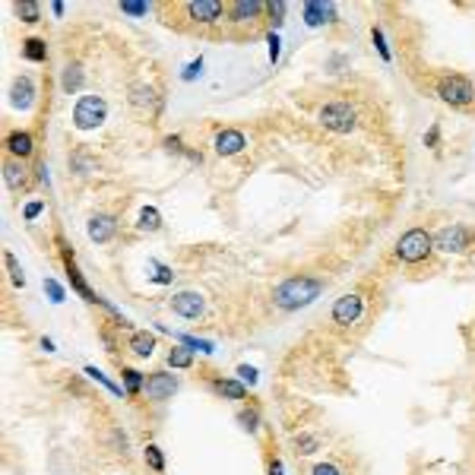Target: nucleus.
Returning <instances> with one entry per match:
<instances>
[{
	"label": "nucleus",
	"mask_w": 475,
	"mask_h": 475,
	"mask_svg": "<svg viewBox=\"0 0 475 475\" xmlns=\"http://www.w3.org/2000/svg\"><path fill=\"white\" fill-rule=\"evenodd\" d=\"M324 292V282L317 276H289L285 282H279L273 289V304L279 310H301L308 304H314Z\"/></svg>",
	"instance_id": "nucleus-1"
},
{
	"label": "nucleus",
	"mask_w": 475,
	"mask_h": 475,
	"mask_svg": "<svg viewBox=\"0 0 475 475\" xmlns=\"http://www.w3.org/2000/svg\"><path fill=\"white\" fill-rule=\"evenodd\" d=\"M434 250V234H428L425 228H409L396 241V260L400 263H421L428 260Z\"/></svg>",
	"instance_id": "nucleus-2"
},
{
	"label": "nucleus",
	"mask_w": 475,
	"mask_h": 475,
	"mask_svg": "<svg viewBox=\"0 0 475 475\" xmlns=\"http://www.w3.org/2000/svg\"><path fill=\"white\" fill-rule=\"evenodd\" d=\"M437 96H441L447 105H453V108H462V105H472L475 102V86H472V80H469V76L450 73V76H444L441 83H437Z\"/></svg>",
	"instance_id": "nucleus-3"
},
{
	"label": "nucleus",
	"mask_w": 475,
	"mask_h": 475,
	"mask_svg": "<svg viewBox=\"0 0 475 475\" xmlns=\"http://www.w3.org/2000/svg\"><path fill=\"white\" fill-rule=\"evenodd\" d=\"M105 114H108V105L102 96H83L73 108V124L80 130H96V127H102Z\"/></svg>",
	"instance_id": "nucleus-4"
},
{
	"label": "nucleus",
	"mask_w": 475,
	"mask_h": 475,
	"mask_svg": "<svg viewBox=\"0 0 475 475\" xmlns=\"http://www.w3.org/2000/svg\"><path fill=\"white\" fill-rule=\"evenodd\" d=\"M320 124L333 133H352L355 130V108L349 102H330L320 108Z\"/></svg>",
	"instance_id": "nucleus-5"
},
{
	"label": "nucleus",
	"mask_w": 475,
	"mask_h": 475,
	"mask_svg": "<svg viewBox=\"0 0 475 475\" xmlns=\"http://www.w3.org/2000/svg\"><path fill=\"white\" fill-rule=\"evenodd\" d=\"M434 248L444 250V254H462V250L472 248V232L466 225L441 228V232L434 234Z\"/></svg>",
	"instance_id": "nucleus-6"
},
{
	"label": "nucleus",
	"mask_w": 475,
	"mask_h": 475,
	"mask_svg": "<svg viewBox=\"0 0 475 475\" xmlns=\"http://www.w3.org/2000/svg\"><path fill=\"white\" fill-rule=\"evenodd\" d=\"M361 295H342V298H336V304H333V324H339V326H349V324H355L361 317Z\"/></svg>",
	"instance_id": "nucleus-7"
},
{
	"label": "nucleus",
	"mask_w": 475,
	"mask_h": 475,
	"mask_svg": "<svg viewBox=\"0 0 475 475\" xmlns=\"http://www.w3.org/2000/svg\"><path fill=\"white\" fill-rule=\"evenodd\" d=\"M172 310L178 317L197 320V317H203V310H206V301H203L200 292H178V295L172 298Z\"/></svg>",
	"instance_id": "nucleus-8"
},
{
	"label": "nucleus",
	"mask_w": 475,
	"mask_h": 475,
	"mask_svg": "<svg viewBox=\"0 0 475 475\" xmlns=\"http://www.w3.org/2000/svg\"><path fill=\"white\" fill-rule=\"evenodd\" d=\"M63 266H67V276H70V285H73L80 295H83V301H89V304H105V298L102 295H96V292L86 285V279H83V273L76 269V263H73V254H70L67 248H63Z\"/></svg>",
	"instance_id": "nucleus-9"
},
{
	"label": "nucleus",
	"mask_w": 475,
	"mask_h": 475,
	"mask_svg": "<svg viewBox=\"0 0 475 475\" xmlns=\"http://www.w3.org/2000/svg\"><path fill=\"white\" fill-rule=\"evenodd\" d=\"M174 390H178V380L165 371H156L146 377V396H149V400H172Z\"/></svg>",
	"instance_id": "nucleus-10"
},
{
	"label": "nucleus",
	"mask_w": 475,
	"mask_h": 475,
	"mask_svg": "<svg viewBox=\"0 0 475 475\" xmlns=\"http://www.w3.org/2000/svg\"><path fill=\"white\" fill-rule=\"evenodd\" d=\"M114 232H117V219L114 216H108V213L92 216L89 225H86V234H89L96 244H108L111 238H114Z\"/></svg>",
	"instance_id": "nucleus-11"
},
{
	"label": "nucleus",
	"mask_w": 475,
	"mask_h": 475,
	"mask_svg": "<svg viewBox=\"0 0 475 475\" xmlns=\"http://www.w3.org/2000/svg\"><path fill=\"white\" fill-rule=\"evenodd\" d=\"M213 149L219 156H238V152L248 149V137L241 130H219L213 140Z\"/></svg>",
	"instance_id": "nucleus-12"
},
{
	"label": "nucleus",
	"mask_w": 475,
	"mask_h": 475,
	"mask_svg": "<svg viewBox=\"0 0 475 475\" xmlns=\"http://www.w3.org/2000/svg\"><path fill=\"white\" fill-rule=\"evenodd\" d=\"M222 13H225V7H222L219 0H190L187 3V16L197 22H216L222 20Z\"/></svg>",
	"instance_id": "nucleus-13"
},
{
	"label": "nucleus",
	"mask_w": 475,
	"mask_h": 475,
	"mask_svg": "<svg viewBox=\"0 0 475 475\" xmlns=\"http://www.w3.org/2000/svg\"><path fill=\"white\" fill-rule=\"evenodd\" d=\"M32 102H35L32 80H29V76H16L13 86H10V105H13V108H20V111H29V108H32Z\"/></svg>",
	"instance_id": "nucleus-14"
},
{
	"label": "nucleus",
	"mask_w": 475,
	"mask_h": 475,
	"mask_svg": "<svg viewBox=\"0 0 475 475\" xmlns=\"http://www.w3.org/2000/svg\"><path fill=\"white\" fill-rule=\"evenodd\" d=\"M263 10H266V3H260V0H234L228 7V16H232V22H254Z\"/></svg>",
	"instance_id": "nucleus-15"
},
{
	"label": "nucleus",
	"mask_w": 475,
	"mask_h": 475,
	"mask_svg": "<svg viewBox=\"0 0 475 475\" xmlns=\"http://www.w3.org/2000/svg\"><path fill=\"white\" fill-rule=\"evenodd\" d=\"M7 149H10V156H13V158H29V156H32V149H35L32 133L13 130V133L7 137Z\"/></svg>",
	"instance_id": "nucleus-16"
},
{
	"label": "nucleus",
	"mask_w": 475,
	"mask_h": 475,
	"mask_svg": "<svg viewBox=\"0 0 475 475\" xmlns=\"http://www.w3.org/2000/svg\"><path fill=\"white\" fill-rule=\"evenodd\" d=\"M333 13H336L333 3H304V20H308V26L333 22Z\"/></svg>",
	"instance_id": "nucleus-17"
},
{
	"label": "nucleus",
	"mask_w": 475,
	"mask_h": 475,
	"mask_svg": "<svg viewBox=\"0 0 475 475\" xmlns=\"http://www.w3.org/2000/svg\"><path fill=\"white\" fill-rule=\"evenodd\" d=\"M213 390L219 393V396H225V400H244V396H248V386H244L241 380H228V377L213 380Z\"/></svg>",
	"instance_id": "nucleus-18"
},
{
	"label": "nucleus",
	"mask_w": 475,
	"mask_h": 475,
	"mask_svg": "<svg viewBox=\"0 0 475 475\" xmlns=\"http://www.w3.org/2000/svg\"><path fill=\"white\" fill-rule=\"evenodd\" d=\"M80 86H83V67H80V63H67L63 76H61V89L67 92V96H73V92H80Z\"/></svg>",
	"instance_id": "nucleus-19"
},
{
	"label": "nucleus",
	"mask_w": 475,
	"mask_h": 475,
	"mask_svg": "<svg viewBox=\"0 0 475 475\" xmlns=\"http://www.w3.org/2000/svg\"><path fill=\"white\" fill-rule=\"evenodd\" d=\"M22 57L32 63H45L48 61V45H45L42 38H26V42H22Z\"/></svg>",
	"instance_id": "nucleus-20"
},
{
	"label": "nucleus",
	"mask_w": 475,
	"mask_h": 475,
	"mask_svg": "<svg viewBox=\"0 0 475 475\" xmlns=\"http://www.w3.org/2000/svg\"><path fill=\"white\" fill-rule=\"evenodd\" d=\"M3 178H7L10 190H22V187H26V168H22L16 158H10L7 165H3Z\"/></svg>",
	"instance_id": "nucleus-21"
},
{
	"label": "nucleus",
	"mask_w": 475,
	"mask_h": 475,
	"mask_svg": "<svg viewBox=\"0 0 475 475\" xmlns=\"http://www.w3.org/2000/svg\"><path fill=\"white\" fill-rule=\"evenodd\" d=\"M130 352L140 355V359H149L152 352H156V336L152 333H133L130 336Z\"/></svg>",
	"instance_id": "nucleus-22"
},
{
	"label": "nucleus",
	"mask_w": 475,
	"mask_h": 475,
	"mask_svg": "<svg viewBox=\"0 0 475 475\" xmlns=\"http://www.w3.org/2000/svg\"><path fill=\"white\" fill-rule=\"evenodd\" d=\"M193 365V349H187V345H178V349L168 352V368H178V371H184V368Z\"/></svg>",
	"instance_id": "nucleus-23"
},
{
	"label": "nucleus",
	"mask_w": 475,
	"mask_h": 475,
	"mask_svg": "<svg viewBox=\"0 0 475 475\" xmlns=\"http://www.w3.org/2000/svg\"><path fill=\"white\" fill-rule=\"evenodd\" d=\"M13 10H16V16H20L22 22H38L42 20V7H38L35 0H20Z\"/></svg>",
	"instance_id": "nucleus-24"
},
{
	"label": "nucleus",
	"mask_w": 475,
	"mask_h": 475,
	"mask_svg": "<svg viewBox=\"0 0 475 475\" xmlns=\"http://www.w3.org/2000/svg\"><path fill=\"white\" fill-rule=\"evenodd\" d=\"M83 374H86V377H92V380H96V384H102L105 390H111V393H114V396H124V393H127V390H121V386H117L114 380H108V377H105V374L98 371L96 365H86V368H83Z\"/></svg>",
	"instance_id": "nucleus-25"
},
{
	"label": "nucleus",
	"mask_w": 475,
	"mask_h": 475,
	"mask_svg": "<svg viewBox=\"0 0 475 475\" xmlns=\"http://www.w3.org/2000/svg\"><path fill=\"white\" fill-rule=\"evenodd\" d=\"M140 228H143V232H158V228H162V213H158L156 206H143V213H140Z\"/></svg>",
	"instance_id": "nucleus-26"
},
{
	"label": "nucleus",
	"mask_w": 475,
	"mask_h": 475,
	"mask_svg": "<svg viewBox=\"0 0 475 475\" xmlns=\"http://www.w3.org/2000/svg\"><path fill=\"white\" fill-rule=\"evenodd\" d=\"M124 384H127V396H137V393L146 390V377L133 368H124Z\"/></svg>",
	"instance_id": "nucleus-27"
},
{
	"label": "nucleus",
	"mask_w": 475,
	"mask_h": 475,
	"mask_svg": "<svg viewBox=\"0 0 475 475\" xmlns=\"http://www.w3.org/2000/svg\"><path fill=\"white\" fill-rule=\"evenodd\" d=\"M295 447H298V453H317V450H320V437H317V434H298L295 437Z\"/></svg>",
	"instance_id": "nucleus-28"
},
{
	"label": "nucleus",
	"mask_w": 475,
	"mask_h": 475,
	"mask_svg": "<svg viewBox=\"0 0 475 475\" xmlns=\"http://www.w3.org/2000/svg\"><path fill=\"white\" fill-rule=\"evenodd\" d=\"M146 462H149L152 472H165V456H162V450H158L156 444L146 447Z\"/></svg>",
	"instance_id": "nucleus-29"
},
{
	"label": "nucleus",
	"mask_w": 475,
	"mask_h": 475,
	"mask_svg": "<svg viewBox=\"0 0 475 475\" xmlns=\"http://www.w3.org/2000/svg\"><path fill=\"white\" fill-rule=\"evenodd\" d=\"M146 10H149V3H143V0H121V13L127 16H146Z\"/></svg>",
	"instance_id": "nucleus-30"
},
{
	"label": "nucleus",
	"mask_w": 475,
	"mask_h": 475,
	"mask_svg": "<svg viewBox=\"0 0 475 475\" xmlns=\"http://www.w3.org/2000/svg\"><path fill=\"white\" fill-rule=\"evenodd\" d=\"M178 339L187 345V349H193V352H206V355H209V352H216L209 339H193V336H178Z\"/></svg>",
	"instance_id": "nucleus-31"
},
{
	"label": "nucleus",
	"mask_w": 475,
	"mask_h": 475,
	"mask_svg": "<svg viewBox=\"0 0 475 475\" xmlns=\"http://www.w3.org/2000/svg\"><path fill=\"white\" fill-rule=\"evenodd\" d=\"M371 38H374V45H377V51H380V57H384V61H390V48H386V38H384V29L380 26H374L371 29Z\"/></svg>",
	"instance_id": "nucleus-32"
},
{
	"label": "nucleus",
	"mask_w": 475,
	"mask_h": 475,
	"mask_svg": "<svg viewBox=\"0 0 475 475\" xmlns=\"http://www.w3.org/2000/svg\"><path fill=\"white\" fill-rule=\"evenodd\" d=\"M152 269H156V276H152V282H158V285H168L174 279V273L165 266V263H152Z\"/></svg>",
	"instance_id": "nucleus-33"
},
{
	"label": "nucleus",
	"mask_w": 475,
	"mask_h": 475,
	"mask_svg": "<svg viewBox=\"0 0 475 475\" xmlns=\"http://www.w3.org/2000/svg\"><path fill=\"white\" fill-rule=\"evenodd\" d=\"M156 102V98H152V89H143V86H133V105H140V108H149V105Z\"/></svg>",
	"instance_id": "nucleus-34"
},
{
	"label": "nucleus",
	"mask_w": 475,
	"mask_h": 475,
	"mask_svg": "<svg viewBox=\"0 0 475 475\" xmlns=\"http://www.w3.org/2000/svg\"><path fill=\"white\" fill-rule=\"evenodd\" d=\"M45 292L51 295V301H54V304H61L63 298H67V295H63V285L54 282V279H45Z\"/></svg>",
	"instance_id": "nucleus-35"
},
{
	"label": "nucleus",
	"mask_w": 475,
	"mask_h": 475,
	"mask_svg": "<svg viewBox=\"0 0 475 475\" xmlns=\"http://www.w3.org/2000/svg\"><path fill=\"white\" fill-rule=\"evenodd\" d=\"M238 421H241V428H248V431H257V421H260V415H257V409H248V412L238 415Z\"/></svg>",
	"instance_id": "nucleus-36"
},
{
	"label": "nucleus",
	"mask_w": 475,
	"mask_h": 475,
	"mask_svg": "<svg viewBox=\"0 0 475 475\" xmlns=\"http://www.w3.org/2000/svg\"><path fill=\"white\" fill-rule=\"evenodd\" d=\"M238 380H241V384H248V386H254L257 384V368L241 365V368H238Z\"/></svg>",
	"instance_id": "nucleus-37"
},
{
	"label": "nucleus",
	"mask_w": 475,
	"mask_h": 475,
	"mask_svg": "<svg viewBox=\"0 0 475 475\" xmlns=\"http://www.w3.org/2000/svg\"><path fill=\"white\" fill-rule=\"evenodd\" d=\"M200 70H203V61H200V57H197V61H190V63H187V67H184V73H181V80H184V83H190L193 76H200Z\"/></svg>",
	"instance_id": "nucleus-38"
},
{
	"label": "nucleus",
	"mask_w": 475,
	"mask_h": 475,
	"mask_svg": "<svg viewBox=\"0 0 475 475\" xmlns=\"http://www.w3.org/2000/svg\"><path fill=\"white\" fill-rule=\"evenodd\" d=\"M310 475H342V472H339V466H333V462H317V466L310 469Z\"/></svg>",
	"instance_id": "nucleus-39"
},
{
	"label": "nucleus",
	"mask_w": 475,
	"mask_h": 475,
	"mask_svg": "<svg viewBox=\"0 0 475 475\" xmlns=\"http://www.w3.org/2000/svg\"><path fill=\"white\" fill-rule=\"evenodd\" d=\"M269 16H276V22H282V13H285V0H273V3H266Z\"/></svg>",
	"instance_id": "nucleus-40"
},
{
	"label": "nucleus",
	"mask_w": 475,
	"mask_h": 475,
	"mask_svg": "<svg viewBox=\"0 0 475 475\" xmlns=\"http://www.w3.org/2000/svg\"><path fill=\"white\" fill-rule=\"evenodd\" d=\"M7 266H10V273H13V282L20 285H26V279H22V273H20V266H16V260H13V254H7Z\"/></svg>",
	"instance_id": "nucleus-41"
},
{
	"label": "nucleus",
	"mask_w": 475,
	"mask_h": 475,
	"mask_svg": "<svg viewBox=\"0 0 475 475\" xmlns=\"http://www.w3.org/2000/svg\"><path fill=\"white\" fill-rule=\"evenodd\" d=\"M42 209H45V203H42V200H35V203H29L26 213H22V216H26V219L32 222V219H38V216H42Z\"/></svg>",
	"instance_id": "nucleus-42"
},
{
	"label": "nucleus",
	"mask_w": 475,
	"mask_h": 475,
	"mask_svg": "<svg viewBox=\"0 0 475 475\" xmlns=\"http://www.w3.org/2000/svg\"><path fill=\"white\" fill-rule=\"evenodd\" d=\"M266 42H269V61H279V35H269V38H266Z\"/></svg>",
	"instance_id": "nucleus-43"
},
{
	"label": "nucleus",
	"mask_w": 475,
	"mask_h": 475,
	"mask_svg": "<svg viewBox=\"0 0 475 475\" xmlns=\"http://www.w3.org/2000/svg\"><path fill=\"white\" fill-rule=\"evenodd\" d=\"M437 140H441V130H437V127H431V130L425 133V146H431V149H434V146H437Z\"/></svg>",
	"instance_id": "nucleus-44"
},
{
	"label": "nucleus",
	"mask_w": 475,
	"mask_h": 475,
	"mask_svg": "<svg viewBox=\"0 0 475 475\" xmlns=\"http://www.w3.org/2000/svg\"><path fill=\"white\" fill-rule=\"evenodd\" d=\"M269 475H282V460H273V462H269Z\"/></svg>",
	"instance_id": "nucleus-45"
},
{
	"label": "nucleus",
	"mask_w": 475,
	"mask_h": 475,
	"mask_svg": "<svg viewBox=\"0 0 475 475\" xmlns=\"http://www.w3.org/2000/svg\"><path fill=\"white\" fill-rule=\"evenodd\" d=\"M42 349H45V352H54V342H51V339L45 336V339H42Z\"/></svg>",
	"instance_id": "nucleus-46"
}]
</instances>
